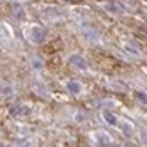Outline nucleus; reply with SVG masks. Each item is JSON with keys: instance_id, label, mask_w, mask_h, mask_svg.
<instances>
[{"instance_id": "7ed1b4c3", "label": "nucleus", "mask_w": 147, "mask_h": 147, "mask_svg": "<svg viewBox=\"0 0 147 147\" xmlns=\"http://www.w3.org/2000/svg\"><path fill=\"white\" fill-rule=\"evenodd\" d=\"M67 87H69V90H71L73 94H78V92H80V83H76V82H71Z\"/></svg>"}, {"instance_id": "20e7f679", "label": "nucleus", "mask_w": 147, "mask_h": 147, "mask_svg": "<svg viewBox=\"0 0 147 147\" xmlns=\"http://www.w3.org/2000/svg\"><path fill=\"white\" fill-rule=\"evenodd\" d=\"M135 96L138 98V99H142V101H144V105H147V96H145V94H142V92H136Z\"/></svg>"}, {"instance_id": "f03ea898", "label": "nucleus", "mask_w": 147, "mask_h": 147, "mask_svg": "<svg viewBox=\"0 0 147 147\" xmlns=\"http://www.w3.org/2000/svg\"><path fill=\"white\" fill-rule=\"evenodd\" d=\"M103 115H105V119H107V122H108V124H112V126H117V119H115V117H113L112 113H108V112H105Z\"/></svg>"}, {"instance_id": "f257e3e1", "label": "nucleus", "mask_w": 147, "mask_h": 147, "mask_svg": "<svg viewBox=\"0 0 147 147\" xmlns=\"http://www.w3.org/2000/svg\"><path fill=\"white\" fill-rule=\"evenodd\" d=\"M71 62L75 66H78L80 69H87V64H85V60H83L82 57H78V55H75V57H71Z\"/></svg>"}]
</instances>
